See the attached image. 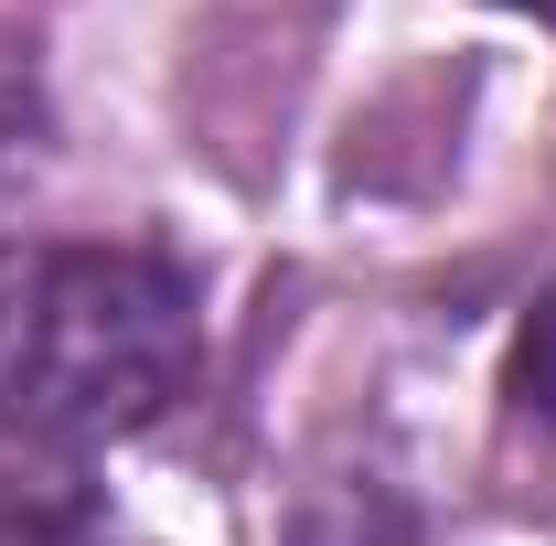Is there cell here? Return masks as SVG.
Returning a JSON list of instances; mask_svg holds the SVG:
<instances>
[{
    "label": "cell",
    "mask_w": 556,
    "mask_h": 546,
    "mask_svg": "<svg viewBox=\"0 0 556 546\" xmlns=\"http://www.w3.org/2000/svg\"><path fill=\"white\" fill-rule=\"evenodd\" d=\"M54 139V108H43V65H33V33L0 22V183Z\"/></svg>",
    "instance_id": "cell-2"
},
{
    "label": "cell",
    "mask_w": 556,
    "mask_h": 546,
    "mask_svg": "<svg viewBox=\"0 0 556 546\" xmlns=\"http://www.w3.org/2000/svg\"><path fill=\"white\" fill-rule=\"evenodd\" d=\"M193 278L150 247H33L0 269V429L43 450L129 439L193 386Z\"/></svg>",
    "instance_id": "cell-1"
},
{
    "label": "cell",
    "mask_w": 556,
    "mask_h": 546,
    "mask_svg": "<svg viewBox=\"0 0 556 546\" xmlns=\"http://www.w3.org/2000/svg\"><path fill=\"white\" fill-rule=\"evenodd\" d=\"M503 397H514V418H535L556 439V289L525 311V333H514V364H503Z\"/></svg>",
    "instance_id": "cell-3"
}]
</instances>
